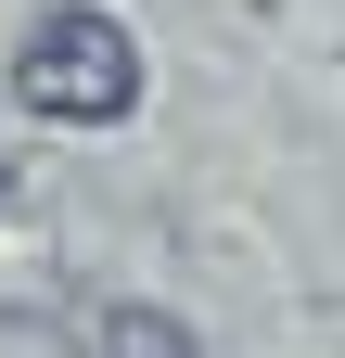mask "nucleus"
Here are the masks:
<instances>
[{
  "instance_id": "obj_1",
  "label": "nucleus",
  "mask_w": 345,
  "mask_h": 358,
  "mask_svg": "<svg viewBox=\"0 0 345 358\" xmlns=\"http://www.w3.org/2000/svg\"><path fill=\"white\" fill-rule=\"evenodd\" d=\"M13 103L26 115H64V128H115L128 103H141V38H128L115 13H52L13 52Z\"/></svg>"
},
{
  "instance_id": "obj_4",
  "label": "nucleus",
  "mask_w": 345,
  "mask_h": 358,
  "mask_svg": "<svg viewBox=\"0 0 345 358\" xmlns=\"http://www.w3.org/2000/svg\"><path fill=\"white\" fill-rule=\"evenodd\" d=\"M0 205H13V141H0Z\"/></svg>"
},
{
  "instance_id": "obj_3",
  "label": "nucleus",
  "mask_w": 345,
  "mask_h": 358,
  "mask_svg": "<svg viewBox=\"0 0 345 358\" xmlns=\"http://www.w3.org/2000/svg\"><path fill=\"white\" fill-rule=\"evenodd\" d=\"M0 358H90V345L52 333V320H0Z\"/></svg>"
},
{
  "instance_id": "obj_2",
  "label": "nucleus",
  "mask_w": 345,
  "mask_h": 358,
  "mask_svg": "<svg viewBox=\"0 0 345 358\" xmlns=\"http://www.w3.org/2000/svg\"><path fill=\"white\" fill-rule=\"evenodd\" d=\"M115 358H192V333L166 320V307H115V333H103Z\"/></svg>"
}]
</instances>
